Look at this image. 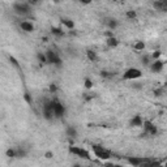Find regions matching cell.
<instances>
[{
    "instance_id": "6da1fadb",
    "label": "cell",
    "mask_w": 167,
    "mask_h": 167,
    "mask_svg": "<svg viewBox=\"0 0 167 167\" xmlns=\"http://www.w3.org/2000/svg\"><path fill=\"white\" fill-rule=\"evenodd\" d=\"M52 102V112H54V117L55 119H63L64 115H65V106L63 103H61L59 99H56V98H54V99H51Z\"/></svg>"
},
{
    "instance_id": "7a4b0ae2",
    "label": "cell",
    "mask_w": 167,
    "mask_h": 167,
    "mask_svg": "<svg viewBox=\"0 0 167 167\" xmlns=\"http://www.w3.org/2000/svg\"><path fill=\"white\" fill-rule=\"evenodd\" d=\"M46 59H47V64H52L55 67H58V68H61L63 67V60H61V58L59 56V54L58 52H55L54 50H47L46 52Z\"/></svg>"
},
{
    "instance_id": "3957f363",
    "label": "cell",
    "mask_w": 167,
    "mask_h": 167,
    "mask_svg": "<svg viewBox=\"0 0 167 167\" xmlns=\"http://www.w3.org/2000/svg\"><path fill=\"white\" fill-rule=\"evenodd\" d=\"M68 152H69V154H73V156H76L78 158H82V159H86V160H90L91 159L90 153L86 150V149H84V147L71 145L69 147H68Z\"/></svg>"
},
{
    "instance_id": "277c9868",
    "label": "cell",
    "mask_w": 167,
    "mask_h": 167,
    "mask_svg": "<svg viewBox=\"0 0 167 167\" xmlns=\"http://www.w3.org/2000/svg\"><path fill=\"white\" fill-rule=\"evenodd\" d=\"M12 8H13L15 13L18 15V16H26V15L30 13V11H32V8H30V4L22 3V2H16Z\"/></svg>"
},
{
    "instance_id": "5b68a950",
    "label": "cell",
    "mask_w": 167,
    "mask_h": 167,
    "mask_svg": "<svg viewBox=\"0 0 167 167\" xmlns=\"http://www.w3.org/2000/svg\"><path fill=\"white\" fill-rule=\"evenodd\" d=\"M93 152H94V156L101 160H108L111 158V153L101 145H93Z\"/></svg>"
},
{
    "instance_id": "8992f818",
    "label": "cell",
    "mask_w": 167,
    "mask_h": 167,
    "mask_svg": "<svg viewBox=\"0 0 167 167\" xmlns=\"http://www.w3.org/2000/svg\"><path fill=\"white\" fill-rule=\"evenodd\" d=\"M142 77V71L138 68H128V69L123 73V80H137Z\"/></svg>"
},
{
    "instance_id": "52a82bcc",
    "label": "cell",
    "mask_w": 167,
    "mask_h": 167,
    "mask_svg": "<svg viewBox=\"0 0 167 167\" xmlns=\"http://www.w3.org/2000/svg\"><path fill=\"white\" fill-rule=\"evenodd\" d=\"M141 128L144 129L145 134H149V136H157V134H158V128H157V125H154V123L150 121V120H144Z\"/></svg>"
},
{
    "instance_id": "ba28073f",
    "label": "cell",
    "mask_w": 167,
    "mask_h": 167,
    "mask_svg": "<svg viewBox=\"0 0 167 167\" xmlns=\"http://www.w3.org/2000/svg\"><path fill=\"white\" fill-rule=\"evenodd\" d=\"M43 117L46 120H52L54 117V112H52V102L51 101H46L43 103V112H42Z\"/></svg>"
},
{
    "instance_id": "9c48e42d",
    "label": "cell",
    "mask_w": 167,
    "mask_h": 167,
    "mask_svg": "<svg viewBox=\"0 0 167 167\" xmlns=\"http://www.w3.org/2000/svg\"><path fill=\"white\" fill-rule=\"evenodd\" d=\"M165 67V61L162 59H157V60H152V63L149 64V68L153 73H159L163 71Z\"/></svg>"
},
{
    "instance_id": "30bf717a",
    "label": "cell",
    "mask_w": 167,
    "mask_h": 167,
    "mask_svg": "<svg viewBox=\"0 0 167 167\" xmlns=\"http://www.w3.org/2000/svg\"><path fill=\"white\" fill-rule=\"evenodd\" d=\"M127 162L133 166V167H141L144 166L145 163V158H140V157H128L127 158Z\"/></svg>"
},
{
    "instance_id": "8fae6325",
    "label": "cell",
    "mask_w": 167,
    "mask_h": 167,
    "mask_svg": "<svg viewBox=\"0 0 167 167\" xmlns=\"http://www.w3.org/2000/svg\"><path fill=\"white\" fill-rule=\"evenodd\" d=\"M20 29L25 33H33L35 30V26L32 21H21L20 22Z\"/></svg>"
},
{
    "instance_id": "7c38bea8",
    "label": "cell",
    "mask_w": 167,
    "mask_h": 167,
    "mask_svg": "<svg viewBox=\"0 0 167 167\" xmlns=\"http://www.w3.org/2000/svg\"><path fill=\"white\" fill-rule=\"evenodd\" d=\"M142 123H144V119L141 117V115H134L131 120H129V125L132 128H141Z\"/></svg>"
},
{
    "instance_id": "4fadbf2b",
    "label": "cell",
    "mask_w": 167,
    "mask_h": 167,
    "mask_svg": "<svg viewBox=\"0 0 167 167\" xmlns=\"http://www.w3.org/2000/svg\"><path fill=\"white\" fill-rule=\"evenodd\" d=\"M60 24L63 26H65L68 30H73L76 28V24L73 20H71V18H67V17H63V18H60Z\"/></svg>"
},
{
    "instance_id": "5bb4252c",
    "label": "cell",
    "mask_w": 167,
    "mask_h": 167,
    "mask_svg": "<svg viewBox=\"0 0 167 167\" xmlns=\"http://www.w3.org/2000/svg\"><path fill=\"white\" fill-rule=\"evenodd\" d=\"M153 8L159 12H166L167 11V2H159V0H154L153 2Z\"/></svg>"
},
{
    "instance_id": "9a60e30c",
    "label": "cell",
    "mask_w": 167,
    "mask_h": 167,
    "mask_svg": "<svg viewBox=\"0 0 167 167\" xmlns=\"http://www.w3.org/2000/svg\"><path fill=\"white\" fill-rule=\"evenodd\" d=\"M106 25H107V28H108V30H116L117 28H119V21L116 20V18H114V17H111V18H107L106 20Z\"/></svg>"
},
{
    "instance_id": "2e32d148",
    "label": "cell",
    "mask_w": 167,
    "mask_h": 167,
    "mask_svg": "<svg viewBox=\"0 0 167 167\" xmlns=\"http://www.w3.org/2000/svg\"><path fill=\"white\" fill-rule=\"evenodd\" d=\"M65 133H67L68 137H71V138H76L77 136H78L77 128H76V127H73V125H68L67 129H65Z\"/></svg>"
},
{
    "instance_id": "e0dca14e",
    "label": "cell",
    "mask_w": 167,
    "mask_h": 167,
    "mask_svg": "<svg viewBox=\"0 0 167 167\" xmlns=\"http://www.w3.org/2000/svg\"><path fill=\"white\" fill-rule=\"evenodd\" d=\"M106 45L110 48H115V47L119 46V39H117L115 35L114 37H108V38H106Z\"/></svg>"
},
{
    "instance_id": "ac0fdd59",
    "label": "cell",
    "mask_w": 167,
    "mask_h": 167,
    "mask_svg": "<svg viewBox=\"0 0 167 167\" xmlns=\"http://www.w3.org/2000/svg\"><path fill=\"white\" fill-rule=\"evenodd\" d=\"M51 34L58 37V38H61V37L65 35V32L63 30V28H60V26H51Z\"/></svg>"
},
{
    "instance_id": "d6986e66",
    "label": "cell",
    "mask_w": 167,
    "mask_h": 167,
    "mask_svg": "<svg viewBox=\"0 0 167 167\" xmlns=\"http://www.w3.org/2000/svg\"><path fill=\"white\" fill-rule=\"evenodd\" d=\"M28 157V150H25L22 146L16 149V158H26Z\"/></svg>"
},
{
    "instance_id": "ffe728a7",
    "label": "cell",
    "mask_w": 167,
    "mask_h": 167,
    "mask_svg": "<svg viewBox=\"0 0 167 167\" xmlns=\"http://www.w3.org/2000/svg\"><path fill=\"white\" fill-rule=\"evenodd\" d=\"M86 56H88V59L90 60V61H97L98 60V55H97V52L95 51H93V50H88L86 51Z\"/></svg>"
},
{
    "instance_id": "44dd1931",
    "label": "cell",
    "mask_w": 167,
    "mask_h": 167,
    "mask_svg": "<svg viewBox=\"0 0 167 167\" xmlns=\"http://www.w3.org/2000/svg\"><path fill=\"white\" fill-rule=\"evenodd\" d=\"M134 50L136 51H144L145 50V48H146V45H145V42L144 41H137V42H136L134 43Z\"/></svg>"
},
{
    "instance_id": "7402d4cb",
    "label": "cell",
    "mask_w": 167,
    "mask_h": 167,
    "mask_svg": "<svg viewBox=\"0 0 167 167\" xmlns=\"http://www.w3.org/2000/svg\"><path fill=\"white\" fill-rule=\"evenodd\" d=\"M93 86H94V84H93L91 78L85 77V78H84V88H85L86 90H91V89H93Z\"/></svg>"
},
{
    "instance_id": "603a6c76",
    "label": "cell",
    "mask_w": 167,
    "mask_h": 167,
    "mask_svg": "<svg viewBox=\"0 0 167 167\" xmlns=\"http://www.w3.org/2000/svg\"><path fill=\"white\" fill-rule=\"evenodd\" d=\"M8 59H9V61H11V64H12V65H13L15 68H17L18 71H21V65H20V63H18V60H17L15 56H12V55H9Z\"/></svg>"
},
{
    "instance_id": "cb8c5ba5",
    "label": "cell",
    "mask_w": 167,
    "mask_h": 167,
    "mask_svg": "<svg viewBox=\"0 0 167 167\" xmlns=\"http://www.w3.org/2000/svg\"><path fill=\"white\" fill-rule=\"evenodd\" d=\"M125 17L128 18V20H136L137 18V13H136V11H133V9H129V11H127L125 12Z\"/></svg>"
},
{
    "instance_id": "d4e9b609",
    "label": "cell",
    "mask_w": 167,
    "mask_h": 167,
    "mask_svg": "<svg viewBox=\"0 0 167 167\" xmlns=\"http://www.w3.org/2000/svg\"><path fill=\"white\" fill-rule=\"evenodd\" d=\"M37 59L41 64H47V59H46V54L43 52H37Z\"/></svg>"
},
{
    "instance_id": "484cf974",
    "label": "cell",
    "mask_w": 167,
    "mask_h": 167,
    "mask_svg": "<svg viewBox=\"0 0 167 167\" xmlns=\"http://www.w3.org/2000/svg\"><path fill=\"white\" fill-rule=\"evenodd\" d=\"M141 63H142V65H149L152 63L150 55H142L141 56Z\"/></svg>"
},
{
    "instance_id": "4316f807",
    "label": "cell",
    "mask_w": 167,
    "mask_h": 167,
    "mask_svg": "<svg viewBox=\"0 0 167 167\" xmlns=\"http://www.w3.org/2000/svg\"><path fill=\"white\" fill-rule=\"evenodd\" d=\"M5 157L8 158H16V149L13 147H9V149L5 150Z\"/></svg>"
},
{
    "instance_id": "83f0119b",
    "label": "cell",
    "mask_w": 167,
    "mask_h": 167,
    "mask_svg": "<svg viewBox=\"0 0 167 167\" xmlns=\"http://www.w3.org/2000/svg\"><path fill=\"white\" fill-rule=\"evenodd\" d=\"M160 56H162V51L160 50H156L152 55H150V58L152 60H157V59H160Z\"/></svg>"
},
{
    "instance_id": "f1b7e54d",
    "label": "cell",
    "mask_w": 167,
    "mask_h": 167,
    "mask_svg": "<svg viewBox=\"0 0 167 167\" xmlns=\"http://www.w3.org/2000/svg\"><path fill=\"white\" fill-rule=\"evenodd\" d=\"M24 99H25V102H26L28 104H32V103H33L32 95H30V93H29V91H25V93H24Z\"/></svg>"
},
{
    "instance_id": "f546056e",
    "label": "cell",
    "mask_w": 167,
    "mask_h": 167,
    "mask_svg": "<svg viewBox=\"0 0 167 167\" xmlns=\"http://www.w3.org/2000/svg\"><path fill=\"white\" fill-rule=\"evenodd\" d=\"M48 91H50L51 94H56V93H58L56 84H50V85H48Z\"/></svg>"
},
{
    "instance_id": "4dcf8cb0",
    "label": "cell",
    "mask_w": 167,
    "mask_h": 167,
    "mask_svg": "<svg viewBox=\"0 0 167 167\" xmlns=\"http://www.w3.org/2000/svg\"><path fill=\"white\" fill-rule=\"evenodd\" d=\"M165 94V88H158L154 90V95L156 97H162Z\"/></svg>"
},
{
    "instance_id": "1f68e13d",
    "label": "cell",
    "mask_w": 167,
    "mask_h": 167,
    "mask_svg": "<svg viewBox=\"0 0 167 167\" xmlns=\"http://www.w3.org/2000/svg\"><path fill=\"white\" fill-rule=\"evenodd\" d=\"M101 76H102L103 78H108V77H112V75H111L110 72H107V71H102V72H101Z\"/></svg>"
},
{
    "instance_id": "d6a6232c",
    "label": "cell",
    "mask_w": 167,
    "mask_h": 167,
    "mask_svg": "<svg viewBox=\"0 0 167 167\" xmlns=\"http://www.w3.org/2000/svg\"><path fill=\"white\" fill-rule=\"evenodd\" d=\"M52 157H54V153H52V152H46V153H45V158L51 159Z\"/></svg>"
},
{
    "instance_id": "836d02e7",
    "label": "cell",
    "mask_w": 167,
    "mask_h": 167,
    "mask_svg": "<svg viewBox=\"0 0 167 167\" xmlns=\"http://www.w3.org/2000/svg\"><path fill=\"white\" fill-rule=\"evenodd\" d=\"M132 88H133V89H137V90H140V89H142V84H141V82L133 84V85H132Z\"/></svg>"
},
{
    "instance_id": "e575fe53",
    "label": "cell",
    "mask_w": 167,
    "mask_h": 167,
    "mask_svg": "<svg viewBox=\"0 0 167 167\" xmlns=\"http://www.w3.org/2000/svg\"><path fill=\"white\" fill-rule=\"evenodd\" d=\"M115 34L112 33V30H107V32H104V37L106 38H108V37H114Z\"/></svg>"
},
{
    "instance_id": "d590c367",
    "label": "cell",
    "mask_w": 167,
    "mask_h": 167,
    "mask_svg": "<svg viewBox=\"0 0 167 167\" xmlns=\"http://www.w3.org/2000/svg\"><path fill=\"white\" fill-rule=\"evenodd\" d=\"M80 3H82V4H91L93 0H78Z\"/></svg>"
},
{
    "instance_id": "8d00e7d4",
    "label": "cell",
    "mask_w": 167,
    "mask_h": 167,
    "mask_svg": "<svg viewBox=\"0 0 167 167\" xmlns=\"http://www.w3.org/2000/svg\"><path fill=\"white\" fill-rule=\"evenodd\" d=\"M39 2H42V0H30V3H32V4H37V3H39Z\"/></svg>"
},
{
    "instance_id": "74e56055",
    "label": "cell",
    "mask_w": 167,
    "mask_h": 167,
    "mask_svg": "<svg viewBox=\"0 0 167 167\" xmlns=\"http://www.w3.org/2000/svg\"><path fill=\"white\" fill-rule=\"evenodd\" d=\"M52 2H54L55 4H58V3H59V0H52Z\"/></svg>"
},
{
    "instance_id": "f35d334b",
    "label": "cell",
    "mask_w": 167,
    "mask_h": 167,
    "mask_svg": "<svg viewBox=\"0 0 167 167\" xmlns=\"http://www.w3.org/2000/svg\"><path fill=\"white\" fill-rule=\"evenodd\" d=\"M111 2H120V0H111Z\"/></svg>"
},
{
    "instance_id": "ab89813d",
    "label": "cell",
    "mask_w": 167,
    "mask_h": 167,
    "mask_svg": "<svg viewBox=\"0 0 167 167\" xmlns=\"http://www.w3.org/2000/svg\"><path fill=\"white\" fill-rule=\"evenodd\" d=\"M159 2H167V0H159Z\"/></svg>"
}]
</instances>
